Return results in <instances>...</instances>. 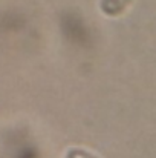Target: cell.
I'll return each mask as SVG.
<instances>
[{"label": "cell", "instance_id": "1", "mask_svg": "<svg viewBox=\"0 0 156 158\" xmlns=\"http://www.w3.org/2000/svg\"><path fill=\"white\" fill-rule=\"evenodd\" d=\"M127 3L129 0H103L101 9L109 15H118L126 8Z\"/></svg>", "mask_w": 156, "mask_h": 158}, {"label": "cell", "instance_id": "2", "mask_svg": "<svg viewBox=\"0 0 156 158\" xmlns=\"http://www.w3.org/2000/svg\"><path fill=\"white\" fill-rule=\"evenodd\" d=\"M66 158H98L97 155L87 152L86 149H78V148H74L70 149L67 154H66Z\"/></svg>", "mask_w": 156, "mask_h": 158}]
</instances>
